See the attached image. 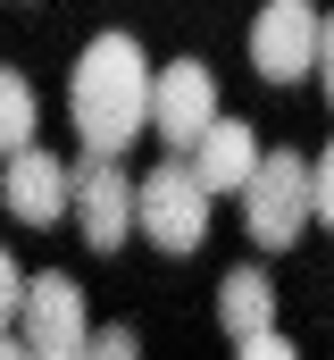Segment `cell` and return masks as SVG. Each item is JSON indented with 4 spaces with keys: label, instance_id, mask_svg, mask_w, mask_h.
I'll list each match as a JSON object with an SVG mask.
<instances>
[{
    "label": "cell",
    "instance_id": "cell-5",
    "mask_svg": "<svg viewBox=\"0 0 334 360\" xmlns=\"http://www.w3.org/2000/svg\"><path fill=\"white\" fill-rule=\"evenodd\" d=\"M209 126H218V76L201 59H167L159 84H151V134L167 151H192Z\"/></svg>",
    "mask_w": 334,
    "mask_h": 360
},
{
    "label": "cell",
    "instance_id": "cell-15",
    "mask_svg": "<svg viewBox=\"0 0 334 360\" xmlns=\"http://www.w3.org/2000/svg\"><path fill=\"white\" fill-rule=\"evenodd\" d=\"M234 360H301V352H293V344H284V335L267 327V335H250V344H234Z\"/></svg>",
    "mask_w": 334,
    "mask_h": 360
},
{
    "label": "cell",
    "instance_id": "cell-12",
    "mask_svg": "<svg viewBox=\"0 0 334 360\" xmlns=\"http://www.w3.org/2000/svg\"><path fill=\"white\" fill-rule=\"evenodd\" d=\"M84 360H142V344H134L126 327H92V335H84Z\"/></svg>",
    "mask_w": 334,
    "mask_h": 360
},
{
    "label": "cell",
    "instance_id": "cell-11",
    "mask_svg": "<svg viewBox=\"0 0 334 360\" xmlns=\"http://www.w3.org/2000/svg\"><path fill=\"white\" fill-rule=\"evenodd\" d=\"M34 126H42L34 84H25L17 68H0V160H8V151H25V143H34Z\"/></svg>",
    "mask_w": 334,
    "mask_h": 360
},
{
    "label": "cell",
    "instance_id": "cell-8",
    "mask_svg": "<svg viewBox=\"0 0 334 360\" xmlns=\"http://www.w3.org/2000/svg\"><path fill=\"white\" fill-rule=\"evenodd\" d=\"M17 327H25V344L34 352H84V293H76V276H25V310H17Z\"/></svg>",
    "mask_w": 334,
    "mask_h": 360
},
{
    "label": "cell",
    "instance_id": "cell-7",
    "mask_svg": "<svg viewBox=\"0 0 334 360\" xmlns=\"http://www.w3.org/2000/svg\"><path fill=\"white\" fill-rule=\"evenodd\" d=\"M76 226L92 252H117L134 235V176L100 151H84V168H76Z\"/></svg>",
    "mask_w": 334,
    "mask_h": 360
},
{
    "label": "cell",
    "instance_id": "cell-6",
    "mask_svg": "<svg viewBox=\"0 0 334 360\" xmlns=\"http://www.w3.org/2000/svg\"><path fill=\"white\" fill-rule=\"evenodd\" d=\"M0 201H8L17 226H59V218L76 210V168L51 160L42 143H25V151L0 160Z\"/></svg>",
    "mask_w": 334,
    "mask_h": 360
},
{
    "label": "cell",
    "instance_id": "cell-17",
    "mask_svg": "<svg viewBox=\"0 0 334 360\" xmlns=\"http://www.w3.org/2000/svg\"><path fill=\"white\" fill-rule=\"evenodd\" d=\"M0 360H34V344H8V335H0Z\"/></svg>",
    "mask_w": 334,
    "mask_h": 360
},
{
    "label": "cell",
    "instance_id": "cell-2",
    "mask_svg": "<svg viewBox=\"0 0 334 360\" xmlns=\"http://www.w3.org/2000/svg\"><path fill=\"white\" fill-rule=\"evenodd\" d=\"M309 218H318L309 160H301V151H267V160H259V176L243 184V235L259 243V252H293Z\"/></svg>",
    "mask_w": 334,
    "mask_h": 360
},
{
    "label": "cell",
    "instance_id": "cell-9",
    "mask_svg": "<svg viewBox=\"0 0 334 360\" xmlns=\"http://www.w3.org/2000/svg\"><path fill=\"white\" fill-rule=\"evenodd\" d=\"M184 160H192V176L209 184V193H243V184L259 176V160H267V151H259V134H250L243 117H218Z\"/></svg>",
    "mask_w": 334,
    "mask_h": 360
},
{
    "label": "cell",
    "instance_id": "cell-14",
    "mask_svg": "<svg viewBox=\"0 0 334 360\" xmlns=\"http://www.w3.org/2000/svg\"><path fill=\"white\" fill-rule=\"evenodd\" d=\"M309 193H318V218L334 226V143L318 151V160H309Z\"/></svg>",
    "mask_w": 334,
    "mask_h": 360
},
{
    "label": "cell",
    "instance_id": "cell-13",
    "mask_svg": "<svg viewBox=\"0 0 334 360\" xmlns=\"http://www.w3.org/2000/svg\"><path fill=\"white\" fill-rule=\"evenodd\" d=\"M17 310H25V269H17V260L0 252V335L17 327Z\"/></svg>",
    "mask_w": 334,
    "mask_h": 360
},
{
    "label": "cell",
    "instance_id": "cell-10",
    "mask_svg": "<svg viewBox=\"0 0 334 360\" xmlns=\"http://www.w3.org/2000/svg\"><path fill=\"white\" fill-rule=\"evenodd\" d=\"M218 319H226L234 344L267 335V327H276V293H267V276H259V269H234L226 285H218Z\"/></svg>",
    "mask_w": 334,
    "mask_h": 360
},
{
    "label": "cell",
    "instance_id": "cell-4",
    "mask_svg": "<svg viewBox=\"0 0 334 360\" xmlns=\"http://www.w3.org/2000/svg\"><path fill=\"white\" fill-rule=\"evenodd\" d=\"M318 42H326V17H318L309 0H267V8L250 17V68H259L267 84L318 76Z\"/></svg>",
    "mask_w": 334,
    "mask_h": 360
},
{
    "label": "cell",
    "instance_id": "cell-3",
    "mask_svg": "<svg viewBox=\"0 0 334 360\" xmlns=\"http://www.w3.org/2000/svg\"><path fill=\"white\" fill-rule=\"evenodd\" d=\"M209 184L192 176V160H159L151 176L134 184V226L159 243V252H201V235H209Z\"/></svg>",
    "mask_w": 334,
    "mask_h": 360
},
{
    "label": "cell",
    "instance_id": "cell-16",
    "mask_svg": "<svg viewBox=\"0 0 334 360\" xmlns=\"http://www.w3.org/2000/svg\"><path fill=\"white\" fill-rule=\"evenodd\" d=\"M318 76H326V101H334V17H326V42H318Z\"/></svg>",
    "mask_w": 334,
    "mask_h": 360
},
{
    "label": "cell",
    "instance_id": "cell-1",
    "mask_svg": "<svg viewBox=\"0 0 334 360\" xmlns=\"http://www.w3.org/2000/svg\"><path fill=\"white\" fill-rule=\"evenodd\" d=\"M151 84H159V68L142 59L134 34H92L76 51V76H67V117H76L84 151L117 160L151 117Z\"/></svg>",
    "mask_w": 334,
    "mask_h": 360
},
{
    "label": "cell",
    "instance_id": "cell-18",
    "mask_svg": "<svg viewBox=\"0 0 334 360\" xmlns=\"http://www.w3.org/2000/svg\"><path fill=\"white\" fill-rule=\"evenodd\" d=\"M34 360H84V352H34Z\"/></svg>",
    "mask_w": 334,
    "mask_h": 360
}]
</instances>
